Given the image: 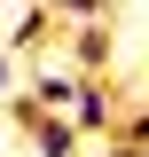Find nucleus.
I'll return each mask as SVG.
<instances>
[{"mask_svg":"<svg viewBox=\"0 0 149 157\" xmlns=\"http://www.w3.org/2000/svg\"><path fill=\"white\" fill-rule=\"evenodd\" d=\"M16 126L32 134L39 157H78V126H71V118H55V110H39L32 94H16Z\"/></svg>","mask_w":149,"mask_h":157,"instance_id":"obj_1","label":"nucleus"},{"mask_svg":"<svg viewBox=\"0 0 149 157\" xmlns=\"http://www.w3.org/2000/svg\"><path fill=\"white\" fill-rule=\"evenodd\" d=\"M71 126H78V134H118V94H110V78H78Z\"/></svg>","mask_w":149,"mask_h":157,"instance_id":"obj_2","label":"nucleus"},{"mask_svg":"<svg viewBox=\"0 0 149 157\" xmlns=\"http://www.w3.org/2000/svg\"><path fill=\"white\" fill-rule=\"evenodd\" d=\"M78 78H86V71H71V63H55V55H39V63H32V86H24V94H32L39 110H71Z\"/></svg>","mask_w":149,"mask_h":157,"instance_id":"obj_3","label":"nucleus"},{"mask_svg":"<svg viewBox=\"0 0 149 157\" xmlns=\"http://www.w3.org/2000/svg\"><path fill=\"white\" fill-rule=\"evenodd\" d=\"M110 16H86V24H71V71H86V78H102L110 71Z\"/></svg>","mask_w":149,"mask_h":157,"instance_id":"obj_4","label":"nucleus"},{"mask_svg":"<svg viewBox=\"0 0 149 157\" xmlns=\"http://www.w3.org/2000/svg\"><path fill=\"white\" fill-rule=\"evenodd\" d=\"M55 24H86V16H110V0H39Z\"/></svg>","mask_w":149,"mask_h":157,"instance_id":"obj_5","label":"nucleus"},{"mask_svg":"<svg viewBox=\"0 0 149 157\" xmlns=\"http://www.w3.org/2000/svg\"><path fill=\"white\" fill-rule=\"evenodd\" d=\"M39 32H47V8H24V16H16V32H8V47H32Z\"/></svg>","mask_w":149,"mask_h":157,"instance_id":"obj_6","label":"nucleus"},{"mask_svg":"<svg viewBox=\"0 0 149 157\" xmlns=\"http://www.w3.org/2000/svg\"><path fill=\"white\" fill-rule=\"evenodd\" d=\"M118 141H133V149H149V102H141V110H126V134H118Z\"/></svg>","mask_w":149,"mask_h":157,"instance_id":"obj_7","label":"nucleus"},{"mask_svg":"<svg viewBox=\"0 0 149 157\" xmlns=\"http://www.w3.org/2000/svg\"><path fill=\"white\" fill-rule=\"evenodd\" d=\"M8 78H16V63H8V47H0V94H8Z\"/></svg>","mask_w":149,"mask_h":157,"instance_id":"obj_8","label":"nucleus"},{"mask_svg":"<svg viewBox=\"0 0 149 157\" xmlns=\"http://www.w3.org/2000/svg\"><path fill=\"white\" fill-rule=\"evenodd\" d=\"M141 157H149V149H141Z\"/></svg>","mask_w":149,"mask_h":157,"instance_id":"obj_9","label":"nucleus"}]
</instances>
